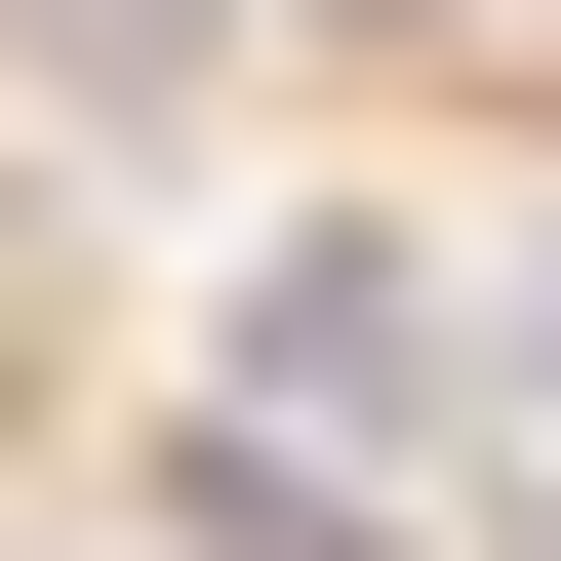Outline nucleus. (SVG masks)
I'll list each match as a JSON object with an SVG mask.
<instances>
[{
	"mask_svg": "<svg viewBox=\"0 0 561 561\" xmlns=\"http://www.w3.org/2000/svg\"><path fill=\"white\" fill-rule=\"evenodd\" d=\"M442 362H481L442 241H241V321H201V401H280V442H401Z\"/></svg>",
	"mask_w": 561,
	"mask_h": 561,
	"instance_id": "f257e3e1",
	"label": "nucleus"
},
{
	"mask_svg": "<svg viewBox=\"0 0 561 561\" xmlns=\"http://www.w3.org/2000/svg\"><path fill=\"white\" fill-rule=\"evenodd\" d=\"M522 561H561V522H522Z\"/></svg>",
	"mask_w": 561,
	"mask_h": 561,
	"instance_id": "f03ea898",
	"label": "nucleus"
}]
</instances>
